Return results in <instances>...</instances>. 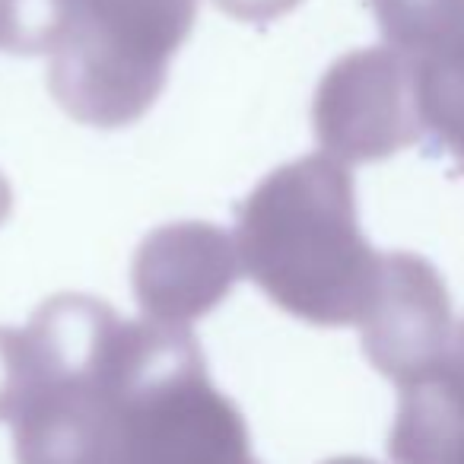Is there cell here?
<instances>
[{
    "label": "cell",
    "mask_w": 464,
    "mask_h": 464,
    "mask_svg": "<svg viewBox=\"0 0 464 464\" xmlns=\"http://www.w3.org/2000/svg\"><path fill=\"white\" fill-rule=\"evenodd\" d=\"M236 252L274 305L318 328L360 324L382 261L360 229L353 175L324 153L274 169L242 200Z\"/></svg>",
    "instance_id": "1"
},
{
    "label": "cell",
    "mask_w": 464,
    "mask_h": 464,
    "mask_svg": "<svg viewBox=\"0 0 464 464\" xmlns=\"http://www.w3.org/2000/svg\"><path fill=\"white\" fill-rule=\"evenodd\" d=\"M105 464H255L246 420L188 328L121 322Z\"/></svg>",
    "instance_id": "2"
},
{
    "label": "cell",
    "mask_w": 464,
    "mask_h": 464,
    "mask_svg": "<svg viewBox=\"0 0 464 464\" xmlns=\"http://www.w3.org/2000/svg\"><path fill=\"white\" fill-rule=\"evenodd\" d=\"M118 331L111 305L80 293L48 299L23 328L16 464H105Z\"/></svg>",
    "instance_id": "3"
},
{
    "label": "cell",
    "mask_w": 464,
    "mask_h": 464,
    "mask_svg": "<svg viewBox=\"0 0 464 464\" xmlns=\"http://www.w3.org/2000/svg\"><path fill=\"white\" fill-rule=\"evenodd\" d=\"M67 29L52 54L48 90L90 128L140 121L188 42L198 0H67Z\"/></svg>",
    "instance_id": "4"
},
{
    "label": "cell",
    "mask_w": 464,
    "mask_h": 464,
    "mask_svg": "<svg viewBox=\"0 0 464 464\" xmlns=\"http://www.w3.org/2000/svg\"><path fill=\"white\" fill-rule=\"evenodd\" d=\"M324 156L343 166L379 162L423 137L417 61L394 48H360L324 71L312 105Z\"/></svg>",
    "instance_id": "5"
},
{
    "label": "cell",
    "mask_w": 464,
    "mask_h": 464,
    "mask_svg": "<svg viewBox=\"0 0 464 464\" xmlns=\"http://www.w3.org/2000/svg\"><path fill=\"white\" fill-rule=\"evenodd\" d=\"M369 362L401 388L455 353V322L445 280L411 252L382 255L375 290L360 318Z\"/></svg>",
    "instance_id": "6"
},
{
    "label": "cell",
    "mask_w": 464,
    "mask_h": 464,
    "mask_svg": "<svg viewBox=\"0 0 464 464\" xmlns=\"http://www.w3.org/2000/svg\"><path fill=\"white\" fill-rule=\"evenodd\" d=\"M239 271L236 239L213 223L188 219L150 232L137 248L130 277L150 322L188 328L229 296Z\"/></svg>",
    "instance_id": "7"
},
{
    "label": "cell",
    "mask_w": 464,
    "mask_h": 464,
    "mask_svg": "<svg viewBox=\"0 0 464 464\" xmlns=\"http://www.w3.org/2000/svg\"><path fill=\"white\" fill-rule=\"evenodd\" d=\"M388 455L394 464H464V366L455 353L401 388Z\"/></svg>",
    "instance_id": "8"
},
{
    "label": "cell",
    "mask_w": 464,
    "mask_h": 464,
    "mask_svg": "<svg viewBox=\"0 0 464 464\" xmlns=\"http://www.w3.org/2000/svg\"><path fill=\"white\" fill-rule=\"evenodd\" d=\"M388 48L420 61L464 29V0H372Z\"/></svg>",
    "instance_id": "9"
},
{
    "label": "cell",
    "mask_w": 464,
    "mask_h": 464,
    "mask_svg": "<svg viewBox=\"0 0 464 464\" xmlns=\"http://www.w3.org/2000/svg\"><path fill=\"white\" fill-rule=\"evenodd\" d=\"M67 0H0V48L54 54L67 29Z\"/></svg>",
    "instance_id": "10"
},
{
    "label": "cell",
    "mask_w": 464,
    "mask_h": 464,
    "mask_svg": "<svg viewBox=\"0 0 464 464\" xmlns=\"http://www.w3.org/2000/svg\"><path fill=\"white\" fill-rule=\"evenodd\" d=\"M426 64H430V71L436 73L451 92L464 96V29L445 48L432 52L430 58H426Z\"/></svg>",
    "instance_id": "11"
},
{
    "label": "cell",
    "mask_w": 464,
    "mask_h": 464,
    "mask_svg": "<svg viewBox=\"0 0 464 464\" xmlns=\"http://www.w3.org/2000/svg\"><path fill=\"white\" fill-rule=\"evenodd\" d=\"M223 14L246 23H271L299 7V0H213Z\"/></svg>",
    "instance_id": "12"
},
{
    "label": "cell",
    "mask_w": 464,
    "mask_h": 464,
    "mask_svg": "<svg viewBox=\"0 0 464 464\" xmlns=\"http://www.w3.org/2000/svg\"><path fill=\"white\" fill-rule=\"evenodd\" d=\"M10 185L7 181H4V175H0V223H4V219H7V213H10Z\"/></svg>",
    "instance_id": "13"
},
{
    "label": "cell",
    "mask_w": 464,
    "mask_h": 464,
    "mask_svg": "<svg viewBox=\"0 0 464 464\" xmlns=\"http://www.w3.org/2000/svg\"><path fill=\"white\" fill-rule=\"evenodd\" d=\"M324 464H375V461H369V458H356V455H343V458H331V461H324Z\"/></svg>",
    "instance_id": "14"
},
{
    "label": "cell",
    "mask_w": 464,
    "mask_h": 464,
    "mask_svg": "<svg viewBox=\"0 0 464 464\" xmlns=\"http://www.w3.org/2000/svg\"><path fill=\"white\" fill-rule=\"evenodd\" d=\"M455 360L464 366V324H461V331H458V337H455Z\"/></svg>",
    "instance_id": "15"
}]
</instances>
